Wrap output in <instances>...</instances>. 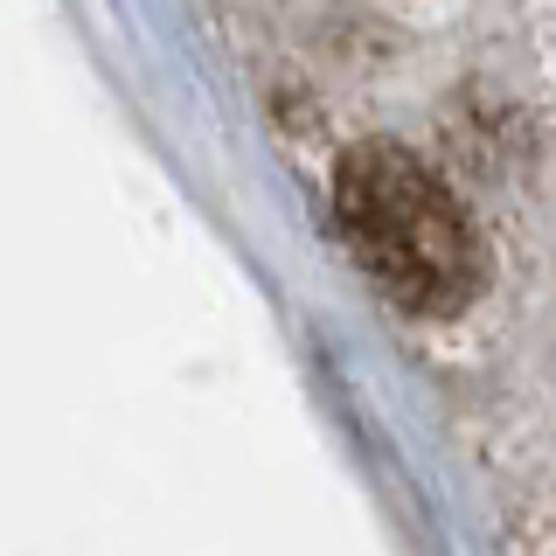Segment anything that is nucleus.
<instances>
[{
  "mask_svg": "<svg viewBox=\"0 0 556 556\" xmlns=\"http://www.w3.org/2000/svg\"><path fill=\"white\" fill-rule=\"evenodd\" d=\"M334 216L369 278L410 313H459L480 286V243L459 195L417 153L369 139L334 167Z\"/></svg>",
  "mask_w": 556,
  "mask_h": 556,
  "instance_id": "nucleus-1",
  "label": "nucleus"
}]
</instances>
